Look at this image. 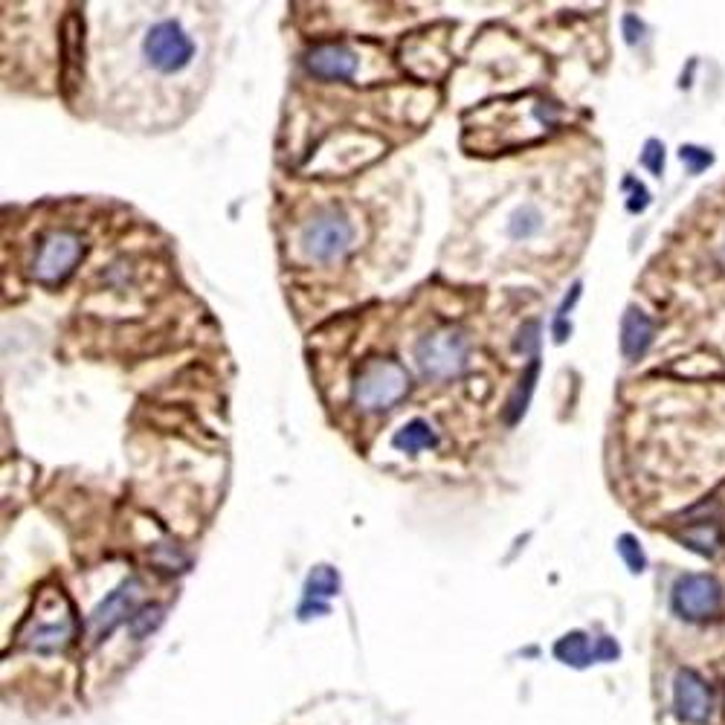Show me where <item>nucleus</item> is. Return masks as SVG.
<instances>
[{
    "label": "nucleus",
    "instance_id": "nucleus-19",
    "mask_svg": "<svg viewBox=\"0 0 725 725\" xmlns=\"http://www.w3.org/2000/svg\"><path fill=\"white\" fill-rule=\"evenodd\" d=\"M717 537H720V534H717L714 525H699V528H691L682 540H685L691 549L708 554V551H714V546H717Z\"/></svg>",
    "mask_w": 725,
    "mask_h": 725
},
{
    "label": "nucleus",
    "instance_id": "nucleus-26",
    "mask_svg": "<svg viewBox=\"0 0 725 725\" xmlns=\"http://www.w3.org/2000/svg\"><path fill=\"white\" fill-rule=\"evenodd\" d=\"M569 334H572V325H569L566 319H554V340H557V343H563Z\"/></svg>",
    "mask_w": 725,
    "mask_h": 725
},
{
    "label": "nucleus",
    "instance_id": "nucleus-1",
    "mask_svg": "<svg viewBox=\"0 0 725 725\" xmlns=\"http://www.w3.org/2000/svg\"><path fill=\"white\" fill-rule=\"evenodd\" d=\"M409 392V375L395 360H366V366L354 377V401L369 409H392Z\"/></svg>",
    "mask_w": 725,
    "mask_h": 725
},
{
    "label": "nucleus",
    "instance_id": "nucleus-4",
    "mask_svg": "<svg viewBox=\"0 0 725 725\" xmlns=\"http://www.w3.org/2000/svg\"><path fill=\"white\" fill-rule=\"evenodd\" d=\"M145 61L157 70V73H180L183 67H189V61L195 56V44L192 38L183 32L177 21H160L148 29L143 41Z\"/></svg>",
    "mask_w": 725,
    "mask_h": 725
},
{
    "label": "nucleus",
    "instance_id": "nucleus-18",
    "mask_svg": "<svg viewBox=\"0 0 725 725\" xmlns=\"http://www.w3.org/2000/svg\"><path fill=\"white\" fill-rule=\"evenodd\" d=\"M618 554L627 560V566H630V572H644L647 569V557H644V549H641V543H638L633 534H624V537H618Z\"/></svg>",
    "mask_w": 725,
    "mask_h": 725
},
{
    "label": "nucleus",
    "instance_id": "nucleus-12",
    "mask_svg": "<svg viewBox=\"0 0 725 725\" xmlns=\"http://www.w3.org/2000/svg\"><path fill=\"white\" fill-rule=\"evenodd\" d=\"M392 444H395V450H401V453L418 456V453H424V450H430V447L438 444V435H435V430L430 427V421H424V418H412L409 424H404V427L395 433Z\"/></svg>",
    "mask_w": 725,
    "mask_h": 725
},
{
    "label": "nucleus",
    "instance_id": "nucleus-20",
    "mask_svg": "<svg viewBox=\"0 0 725 725\" xmlns=\"http://www.w3.org/2000/svg\"><path fill=\"white\" fill-rule=\"evenodd\" d=\"M537 230H540V215H537L531 206L520 209V212L514 215V221H511V235H514V238H528V235H534Z\"/></svg>",
    "mask_w": 725,
    "mask_h": 725
},
{
    "label": "nucleus",
    "instance_id": "nucleus-14",
    "mask_svg": "<svg viewBox=\"0 0 725 725\" xmlns=\"http://www.w3.org/2000/svg\"><path fill=\"white\" fill-rule=\"evenodd\" d=\"M73 638V621L64 618L58 624H44V627H35L32 636H29V647L38 650V653H56L64 650Z\"/></svg>",
    "mask_w": 725,
    "mask_h": 725
},
{
    "label": "nucleus",
    "instance_id": "nucleus-3",
    "mask_svg": "<svg viewBox=\"0 0 725 725\" xmlns=\"http://www.w3.org/2000/svg\"><path fill=\"white\" fill-rule=\"evenodd\" d=\"M415 360H418V369L435 380L459 375L467 363V337L456 328L433 331L421 337V343L415 346Z\"/></svg>",
    "mask_w": 725,
    "mask_h": 725
},
{
    "label": "nucleus",
    "instance_id": "nucleus-24",
    "mask_svg": "<svg viewBox=\"0 0 725 725\" xmlns=\"http://www.w3.org/2000/svg\"><path fill=\"white\" fill-rule=\"evenodd\" d=\"M627 189H633V198H630V212H644L647 209V189L641 186V183H636V180H627Z\"/></svg>",
    "mask_w": 725,
    "mask_h": 725
},
{
    "label": "nucleus",
    "instance_id": "nucleus-9",
    "mask_svg": "<svg viewBox=\"0 0 725 725\" xmlns=\"http://www.w3.org/2000/svg\"><path fill=\"white\" fill-rule=\"evenodd\" d=\"M673 705H676V714L685 720V723H705L714 711V699L708 685L696 676L694 670H679L676 673V682H673Z\"/></svg>",
    "mask_w": 725,
    "mask_h": 725
},
{
    "label": "nucleus",
    "instance_id": "nucleus-15",
    "mask_svg": "<svg viewBox=\"0 0 725 725\" xmlns=\"http://www.w3.org/2000/svg\"><path fill=\"white\" fill-rule=\"evenodd\" d=\"M340 592V575L331 566H314V572L305 580V601L322 604L325 598H334Z\"/></svg>",
    "mask_w": 725,
    "mask_h": 725
},
{
    "label": "nucleus",
    "instance_id": "nucleus-21",
    "mask_svg": "<svg viewBox=\"0 0 725 725\" xmlns=\"http://www.w3.org/2000/svg\"><path fill=\"white\" fill-rule=\"evenodd\" d=\"M679 157H682V163L691 169V174H699L702 169H708V166L714 163V154L705 151V148H696V145H682Z\"/></svg>",
    "mask_w": 725,
    "mask_h": 725
},
{
    "label": "nucleus",
    "instance_id": "nucleus-17",
    "mask_svg": "<svg viewBox=\"0 0 725 725\" xmlns=\"http://www.w3.org/2000/svg\"><path fill=\"white\" fill-rule=\"evenodd\" d=\"M160 624H163V607H157V604H148V607L137 609L134 618L128 621V627H131V633H134L137 641L148 636V633H154Z\"/></svg>",
    "mask_w": 725,
    "mask_h": 725
},
{
    "label": "nucleus",
    "instance_id": "nucleus-25",
    "mask_svg": "<svg viewBox=\"0 0 725 725\" xmlns=\"http://www.w3.org/2000/svg\"><path fill=\"white\" fill-rule=\"evenodd\" d=\"M618 656V644L612 641V638H598L595 641V662H609V659H615Z\"/></svg>",
    "mask_w": 725,
    "mask_h": 725
},
{
    "label": "nucleus",
    "instance_id": "nucleus-10",
    "mask_svg": "<svg viewBox=\"0 0 725 725\" xmlns=\"http://www.w3.org/2000/svg\"><path fill=\"white\" fill-rule=\"evenodd\" d=\"M305 67L317 76V79H328V82H346L357 70V56L343 47V44H319L308 56H305Z\"/></svg>",
    "mask_w": 725,
    "mask_h": 725
},
{
    "label": "nucleus",
    "instance_id": "nucleus-2",
    "mask_svg": "<svg viewBox=\"0 0 725 725\" xmlns=\"http://www.w3.org/2000/svg\"><path fill=\"white\" fill-rule=\"evenodd\" d=\"M85 256V238L79 232L58 230L50 232L32 261V276L41 285H61L73 276L79 261Z\"/></svg>",
    "mask_w": 725,
    "mask_h": 725
},
{
    "label": "nucleus",
    "instance_id": "nucleus-23",
    "mask_svg": "<svg viewBox=\"0 0 725 725\" xmlns=\"http://www.w3.org/2000/svg\"><path fill=\"white\" fill-rule=\"evenodd\" d=\"M537 331H540V325L537 322H528L525 328L520 331V340H517V351H528L531 357H537Z\"/></svg>",
    "mask_w": 725,
    "mask_h": 725
},
{
    "label": "nucleus",
    "instance_id": "nucleus-16",
    "mask_svg": "<svg viewBox=\"0 0 725 725\" xmlns=\"http://www.w3.org/2000/svg\"><path fill=\"white\" fill-rule=\"evenodd\" d=\"M537 372H540V360H537V357H531L528 372L522 375L520 386H517V392H514V398L508 401V424H517L522 415H525V406H528V401H531V392H534V380H537Z\"/></svg>",
    "mask_w": 725,
    "mask_h": 725
},
{
    "label": "nucleus",
    "instance_id": "nucleus-5",
    "mask_svg": "<svg viewBox=\"0 0 725 725\" xmlns=\"http://www.w3.org/2000/svg\"><path fill=\"white\" fill-rule=\"evenodd\" d=\"M670 601L685 621H708L723 609V586L711 575H685L676 580Z\"/></svg>",
    "mask_w": 725,
    "mask_h": 725
},
{
    "label": "nucleus",
    "instance_id": "nucleus-6",
    "mask_svg": "<svg viewBox=\"0 0 725 725\" xmlns=\"http://www.w3.org/2000/svg\"><path fill=\"white\" fill-rule=\"evenodd\" d=\"M354 230L343 215H319L302 230V250L308 259L331 261L340 259L351 247Z\"/></svg>",
    "mask_w": 725,
    "mask_h": 725
},
{
    "label": "nucleus",
    "instance_id": "nucleus-8",
    "mask_svg": "<svg viewBox=\"0 0 725 725\" xmlns=\"http://www.w3.org/2000/svg\"><path fill=\"white\" fill-rule=\"evenodd\" d=\"M85 76V15L70 9L61 24V87L73 99Z\"/></svg>",
    "mask_w": 725,
    "mask_h": 725
},
{
    "label": "nucleus",
    "instance_id": "nucleus-11",
    "mask_svg": "<svg viewBox=\"0 0 725 725\" xmlns=\"http://www.w3.org/2000/svg\"><path fill=\"white\" fill-rule=\"evenodd\" d=\"M650 343H653V322H650L647 314L630 308L624 314V322H621V351H624V357L636 360L650 348Z\"/></svg>",
    "mask_w": 725,
    "mask_h": 725
},
{
    "label": "nucleus",
    "instance_id": "nucleus-7",
    "mask_svg": "<svg viewBox=\"0 0 725 725\" xmlns=\"http://www.w3.org/2000/svg\"><path fill=\"white\" fill-rule=\"evenodd\" d=\"M140 595H143V583L140 580H122L114 592L93 609V615H90V633H93V638L102 641V638L111 636L122 621H131L134 612H137V604H140Z\"/></svg>",
    "mask_w": 725,
    "mask_h": 725
},
{
    "label": "nucleus",
    "instance_id": "nucleus-13",
    "mask_svg": "<svg viewBox=\"0 0 725 725\" xmlns=\"http://www.w3.org/2000/svg\"><path fill=\"white\" fill-rule=\"evenodd\" d=\"M554 656H557L563 665L586 667L589 662H595V644L589 641L586 633L575 630V633H566V636L554 644Z\"/></svg>",
    "mask_w": 725,
    "mask_h": 725
},
{
    "label": "nucleus",
    "instance_id": "nucleus-22",
    "mask_svg": "<svg viewBox=\"0 0 725 725\" xmlns=\"http://www.w3.org/2000/svg\"><path fill=\"white\" fill-rule=\"evenodd\" d=\"M641 166L650 169L653 174L665 172V145L659 143V140H650V143L644 145V151H641Z\"/></svg>",
    "mask_w": 725,
    "mask_h": 725
}]
</instances>
